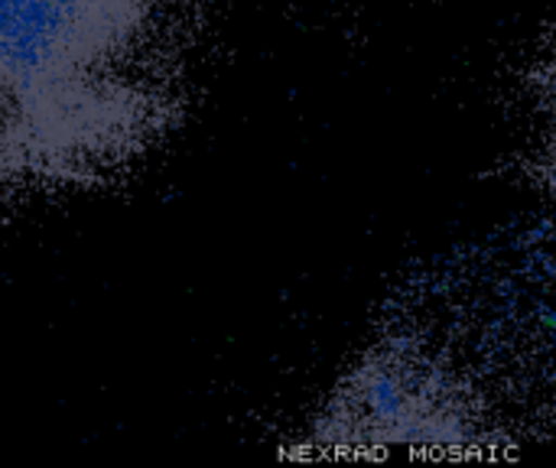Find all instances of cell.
<instances>
[{
  "label": "cell",
  "mask_w": 556,
  "mask_h": 468,
  "mask_svg": "<svg viewBox=\"0 0 556 468\" xmlns=\"http://www.w3.org/2000/svg\"><path fill=\"white\" fill-rule=\"evenodd\" d=\"M528 88L534 117L531 173L538 176V186L556 202V46L534 62Z\"/></svg>",
  "instance_id": "7a4b0ae2"
},
{
  "label": "cell",
  "mask_w": 556,
  "mask_h": 468,
  "mask_svg": "<svg viewBox=\"0 0 556 468\" xmlns=\"http://www.w3.org/2000/svg\"><path fill=\"white\" fill-rule=\"evenodd\" d=\"M186 0H0V186L94 182L179 111Z\"/></svg>",
  "instance_id": "6da1fadb"
}]
</instances>
